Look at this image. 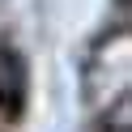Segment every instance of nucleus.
<instances>
[{
  "mask_svg": "<svg viewBox=\"0 0 132 132\" xmlns=\"http://www.w3.org/2000/svg\"><path fill=\"white\" fill-rule=\"evenodd\" d=\"M26 60H21L13 47L0 43V111L4 115H21L26 106Z\"/></svg>",
  "mask_w": 132,
  "mask_h": 132,
  "instance_id": "f257e3e1",
  "label": "nucleus"
}]
</instances>
